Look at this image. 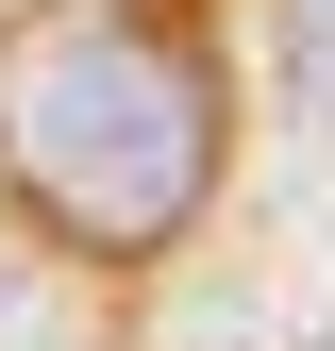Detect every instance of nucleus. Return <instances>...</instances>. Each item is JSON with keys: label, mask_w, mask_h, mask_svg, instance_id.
<instances>
[{"label": "nucleus", "mask_w": 335, "mask_h": 351, "mask_svg": "<svg viewBox=\"0 0 335 351\" xmlns=\"http://www.w3.org/2000/svg\"><path fill=\"white\" fill-rule=\"evenodd\" d=\"M0 184L67 251H168L218 201V67L135 0H34L0 17Z\"/></svg>", "instance_id": "nucleus-1"}]
</instances>
